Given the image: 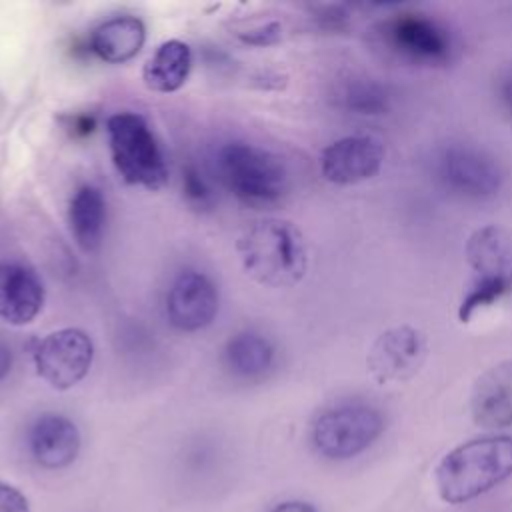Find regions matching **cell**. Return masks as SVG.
I'll return each mask as SVG.
<instances>
[{
  "instance_id": "1",
  "label": "cell",
  "mask_w": 512,
  "mask_h": 512,
  "mask_svg": "<svg viewBox=\"0 0 512 512\" xmlns=\"http://www.w3.org/2000/svg\"><path fill=\"white\" fill-rule=\"evenodd\" d=\"M236 250L246 274L270 288L294 286L308 270L306 240L290 220L254 222L240 234Z\"/></svg>"
},
{
  "instance_id": "2",
  "label": "cell",
  "mask_w": 512,
  "mask_h": 512,
  "mask_svg": "<svg viewBox=\"0 0 512 512\" xmlns=\"http://www.w3.org/2000/svg\"><path fill=\"white\" fill-rule=\"evenodd\" d=\"M512 476V436H480L450 450L434 470L438 494L448 504L478 498Z\"/></svg>"
},
{
  "instance_id": "3",
  "label": "cell",
  "mask_w": 512,
  "mask_h": 512,
  "mask_svg": "<svg viewBox=\"0 0 512 512\" xmlns=\"http://www.w3.org/2000/svg\"><path fill=\"white\" fill-rule=\"evenodd\" d=\"M466 262L470 278L458 304L462 324L512 294V228L488 224L474 230L466 242Z\"/></svg>"
},
{
  "instance_id": "4",
  "label": "cell",
  "mask_w": 512,
  "mask_h": 512,
  "mask_svg": "<svg viewBox=\"0 0 512 512\" xmlns=\"http://www.w3.org/2000/svg\"><path fill=\"white\" fill-rule=\"evenodd\" d=\"M216 170L224 188L250 208L278 204L290 190L280 156L248 142H228L218 150Z\"/></svg>"
},
{
  "instance_id": "5",
  "label": "cell",
  "mask_w": 512,
  "mask_h": 512,
  "mask_svg": "<svg viewBox=\"0 0 512 512\" xmlns=\"http://www.w3.org/2000/svg\"><path fill=\"white\" fill-rule=\"evenodd\" d=\"M378 44L394 58L426 68L448 66L458 58V38L436 16L398 12L374 26Z\"/></svg>"
},
{
  "instance_id": "6",
  "label": "cell",
  "mask_w": 512,
  "mask_h": 512,
  "mask_svg": "<svg viewBox=\"0 0 512 512\" xmlns=\"http://www.w3.org/2000/svg\"><path fill=\"white\" fill-rule=\"evenodd\" d=\"M110 156L126 184L160 190L168 182V162L148 120L136 112H116L106 122Z\"/></svg>"
},
{
  "instance_id": "7",
  "label": "cell",
  "mask_w": 512,
  "mask_h": 512,
  "mask_svg": "<svg viewBox=\"0 0 512 512\" xmlns=\"http://www.w3.org/2000/svg\"><path fill=\"white\" fill-rule=\"evenodd\" d=\"M430 170L448 194L472 202L492 200L506 180L500 160L468 140H448L436 146L430 158Z\"/></svg>"
},
{
  "instance_id": "8",
  "label": "cell",
  "mask_w": 512,
  "mask_h": 512,
  "mask_svg": "<svg viewBox=\"0 0 512 512\" xmlns=\"http://www.w3.org/2000/svg\"><path fill=\"white\" fill-rule=\"evenodd\" d=\"M384 430L382 412L368 402H342L326 408L312 424L314 448L334 460L364 452Z\"/></svg>"
},
{
  "instance_id": "9",
  "label": "cell",
  "mask_w": 512,
  "mask_h": 512,
  "mask_svg": "<svg viewBox=\"0 0 512 512\" xmlns=\"http://www.w3.org/2000/svg\"><path fill=\"white\" fill-rule=\"evenodd\" d=\"M94 362L92 338L80 328L46 334L34 350L36 374L54 390H70L86 378Z\"/></svg>"
},
{
  "instance_id": "10",
  "label": "cell",
  "mask_w": 512,
  "mask_h": 512,
  "mask_svg": "<svg viewBox=\"0 0 512 512\" xmlns=\"http://www.w3.org/2000/svg\"><path fill=\"white\" fill-rule=\"evenodd\" d=\"M428 354L426 336L410 326L400 324L384 330L370 346L366 366L370 376L380 384L402 382L412 378Z\"/></svg>"
},
{
  "instance_id": "11",
  "label": "cell",
  "mask_w": 512,
  "mask_h": 512,
  "mask_svg": "<svg viewBox=\"0 0 512 512\" xmlns=\"http://www.w3.org/2000/svg\"><path fill=\"white\" fill-rule=\"evenodd\" d=\"M384 144L370 134H354L334 140L322 150L320 172L338 186H350L376 176L382 168Z\"/></svg>"
},
{
  "instance_id": "12",
  "label": "cell",
  "mask_w": 512,
  "mask_h": 512,
  "mask_svg": "<svg viewBox=\"0 0 512 512\" xmlns=\"http://www.w3.org/2000/svg\"><path fill=\"white\" fill-rule=\"evenodd\" d=\"M218 314V288L202 272H182L166 296L168 322L180 332H198Z\"/></svg>"
},
{
  "instance_id": "13",
  "label": "cell",
  "mask_w": 512,
  "mask_h": 512,
  "mask_svg": "<svg viewBox=\"0 0 512 512\" xmlns=\"http://www.w3.org/2000/svg\"><path fill=\"white\" fill-rule=\"evenodd\" d=\"M46 290L34 270L18 262H0V320L26 326L42 312Z\"/></svg>"
},
{
  "instance_id": "14",
  "label": "cell",
  "mask_w": 512,
  "mask_h": 512,
  "mask_svg": "<svg viewBox=\"0 0 512 512\" xmlns=\"http://www.w3.org/2000/svg\"><path fill=\"white\" fill-rule=\"evenodd\" d=\"M470 412L488 430L512 426V360L486 368L472 384Z\"/></svg>"
},
{
  "instance_id": "15",
  "label": "cell",
  "mask_w": 512,
  "mask_h": 512,
  "mask_svg": "<svg viewBox=\"0 0 512 512\" xmlns=\"http://www.w3.org/2000/svg\"><path fill=\"white\" fill-rule=\"evenodd\" d=\"M28 448L42 468H66L80 452L78 426L62 414H42L30 426Z\"/></svg>"
},
{
  "instance_id": "16",
  "label": "cell",
  "mask_w": 512,
  "mask_h": 512,
  "mask_svg": "<svg viewBox=\"0 0 512 512\" xmlns=\"http://www.w3.org/2000/svg\"><path fill=\"white\" fill-rule=\"evenodd\" d=\"M90 50L108 64L132 60L146 42V26L136 16H114L90 32Z\"/></svg>"
},
{
  "instance_id": "17",
  "label": "cell",
  "mask_w": 512,
  "mask_h": 512,
  "mask_svg": "<svg viewBox=\"0 0 512 512\" xmlns=\"http://www.w3.org/2000/svg\"><path fill=\"white\" fill-rule=\"evenodd\" d=\"M192 68V50L182 40H166L146 60L142 70L144 86L152 92L170 94L184 86Z\"/></svg>"
},
{
  "instance_id": "18",
  "label": "cell",
  "mask_w": 512,
  "mask_h": 512,
  "mask_svg": "<svg viewBox=\"0 0 512 512\" xmlns=\"http://www.w3.org/2000/svg\"><path fill=\"white\" fill-rule=\"evenodd\" d=\"M68 222L76 244L84 252L98 250L102 244L106 224L104 194L92 184L80 186L70 200Z\"/></svg>"
},
{
  "instance_id": "19",
  "label": "cell",
  "mask_w": 512,
  "mask_h": 512,
  "mask_svg": "<svg viewBox=\"0 0 512 512\" xmlns=\"http://www.w3.org/2000/svg\"><path fill=\"white\" fill-rule=\"evenodd\" d=\"M334 102L338 108L358 116H382L392 110L394 94L378 78L352 74L336 84Z\"/></svg>"
},
{
  "instance_id": "20",
  "label": "cell",
  "mask_w": 512,
  "mask_h": 512,
  "mask_svg": "<svg viewBox=\"0 0 512 512\" xmlns=\"http://www.w3.org/2000/svg\"><path fill=\"white\" fill-rule=\"evenodd\" d=\"M224 362L236 376H262L274 362V348L262 334L240 332L226 342Z\"/></svg>"
},
{
  "instance_id": "21",
  "label": "cell",
  "mask_w": 512,
  "mask_h": 512,
  "mask_svg": "<svg viewBox=\"0 0 512 512\" xmlns=\"http://www.w3.org/2000/svg\"><path fill=\"white\" fill-rule=\"evenodd\" d=\"M182 188H184V196L190 204L200 206V208H208L212 204V192H210L206 180L202 178V174L196 170V166L190 164L184 170Z\"/></svg>"
},
{
  "instance_id": "22",
  "label": "cell",
  "mask_w": 512,
  "mask_h": 512,
  "mask_svg": "<svg viewBox=\"0 0 512 512\" xmlns=\"http://www.w3.org/2000/svg\"><path fill=\"white\" fill-rule=\"evenodd\" d=\"M280 24L278 22H266L264 26H256L252 30H246L240 34V40L252 46H270L280 40Z\"/></svg>"
},
{
  "instance_id": "23",
  "label": "cell",
  "mask_w": 512,
  "mask_h": 512,
  "mask_svg": "<svg viewBox=\"0 0 512 512\" xmlns=\"http://www.w3.org/2000/svg\"><path fill=\"white\" fill-rule=\"evenodd\" d=\"M314 18L324 30H344L348 26V12L344 6H320L314 10Z\"/></svg>"
},
{
  "instance_id": "24",
  "label": "cell",
  "mask_w": 512,
  "mask_h": 512,
  "mask_svg": "<svg viewBox=\"0 0 512 512\" xmlns=\"http://www.w3.org/2000/svg\"><path fill=\"white\" fill-rule=\"evenodd\" d=\"M0 512H30L24 494L4 482H0Z\"/></svg>"
},
{
  "instance_id": "25",
  "label": "cell",
  "mask_w": 512,
  "mask_h": 512,
  "mask_svg": "<svg viewBox=\"0 0 512 512\" xmlns=\"http://www.w3.org/2000/svg\"><path fill=\"white\" fill-rule=\"evenodd\" d=\"M94 126H96V120H94L92 116L80 114V116H74V118H72V122H70V132H72L74 136H86V134H90V132L94 130Z\"/></svg>"
},
{
  "instance_id": "26",
  "label": "cell",
  "mask_w": 512,
  "mask_h": 512,
  "mask_svg": "<svg viewBox=\"0 0 512 512\" xmlns=\"http://www.w3.org/2000/svg\"><path fill=\"white\" fill-rule=\"evenodd\" d=\"M498 92H500V100H502V104H504V106H506V110L512 114V72H508V74L500 80Z\"/></svg>"
},
{
  "instance_id": "27",
  "label": "cell",
  "mask_w": 512,
  "mask_h": 512,
  "mask_svg": "<svg viewBox=\"0 0 512 512\" xmlns=\"http://www.w3.org/2000/svg\"><path fill=\"white\" fill-rule=\"evenodd\" d=\"M272 512H316V508L308 502H300V500H290V502H282L278 504Z\"/></svg>"
},
{
  "instance_id": "28",
  "label": "cell",
  "mask_w": 512,
  "mask_h": 512,
  "mask_svg": "<svg viewBox=\"0 0 512 512\" xmlns=\"http://www.w3.org/2000/svg\"><path fill=\"white\" fill-rule=\"evenodd\" d=\"M10 368H12V352H10V346L0 340V380H4V378L8 376Z\"/></svg>"
}]
</instances>
